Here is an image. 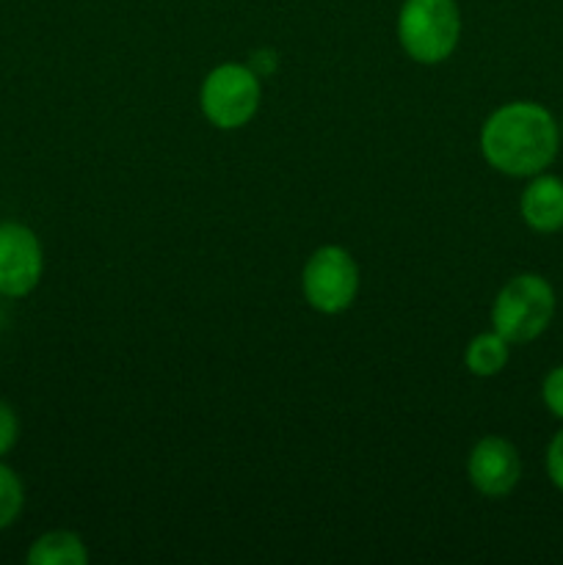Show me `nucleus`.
Wrapping results in <instances>:
<instances>
[{
	"instance_id": "nucleus-8",
	"label": "nucleus",
	"mask_w": 563,
	"mask_h": 565,
	"mask_svg": "<svg viewBox=\"0 0 563 565\" xmlns=\"http://www.w3.org/2000/svg\"><path fill=\"white\" fill-rule=\"evenodd\" d=\"M522 221L539 235H555L563 230V180L555 174L530 177L528 188L519 199Z\"/></svg>"
},
{
	"instance_id": "nucleus-3",
	"label": "nucleus",
	"mask_w": 563,
	"mask_h": 565,
	"mask_svg": "<svg viewBox=\"0 0 563 565\" xmlns=\"http://www.w3.org/2000/svg\"><path fill=\"white\" fill-rule=\"evenodd\" d=\"M555 309V290L544 276L517 274L500 287L491 303V329L511 345H528L550 329Z\"/></svg>"
},
{
	"instance_id": "nucleus-13",
	"label": "nucleus",
	"mask_w": 563,
	"mask_h": 565,
	"mask_svg": "<svg viewBox=\"0 0 563 565\" xmlns=\"http://www.w3.org/2000/svg\"><path fill=\"white\" fill-rule=\"evenodd\" d=\"M17 441H20V417L11 403L0 401V458L9 456Z\"/></svg>"
},
{
	"instance_id": "nucleus-15",
	"label": "nucleus",
	"mask_w": 563,
	"mask_h": 565,
	"mask_svg": "<svg viewBox=\"0 0 563 565\" xmlns=\"http://www.w3.org/2000/svg\"><path fill=\"white\" fill-rule=\"evenodd\" d=\"M252 66L254 72H257L259 77H265V75H270V72L276 70V61H274V53H270V50H259V53H252Z\"/></svg>"
},
{
	"instance_id": "nucleus-14",
	"label": "nucleus",
	"mask_w": 563,
	"mask_h": 565,
	"mask_svg": "<svg viewBox=\"0 0 563 565\" xmlns=\"http://www.w3.org/2000/svg\"><path fill=\"white\" fill-rule=\"evenodd\" d=\"M544 467H546V478H550V483L555 486L557 491H563V430H557V434L550 439V445H546Z\"/></svg>"
},
{
	"instance_id": "nucleus-16",
	"label": "nucleus",
	"mask_w": 563,
	"mask_h": 565,
	"mask_svg": "<svg viewBox=\"0 0 563 565\" xmlns=\"http://www.w3.org/2000/svg\"><path fill=\"white\" fill-rule=\"evenodd\" d=\"M557 127H561V138H563V119H561V125H557Z\"/></svg>"
},
{
	"instance_id": "nucleus-12",
	"label": "nucleus",
	"mask_w": 563,
	"mask_h": 565,
	"mask_svg": "<svg viewBox=\"0 0 563 565\" xmlns=\"http://www.w3.org/2000/svg\"><path fill=\"white\" fill-rule=\"evenodd\" d=\"M541 401H544L546 412L563 423V364L552 367L541 381Z\"/></svg>"
},
{
	"instance_id": "nucleus-6",
	"label": "nucleus",
	"mask_w": 563,
	"mask_h": 565,
	"mask_svg": "<svg viewBox=\"0 0 563 565\" xmlns=\"http://www.w3.org/2000/svg\"><path fill=\"white\" fill-rule=\"evenodd\" d=\"M42 274L44 248L36 232L20 221H0V296H31Z\"/></svg>"
},
{
	"instance_id": "nucleus-10",
	"label": "nucleus",
	"mask_w": 563,
	"mask_h": 565,
	"mask_svg": "<svg viewBox=\"0 0 563 565\" xmlns=\"http://www.w3.org/2000/svg\"><path fill=\"white\" fill-rule=\"evenodd\" d=\"M508 359H511V342L495 329L475 334L464 351V364L475 379H495L506 370Z\"/></svg>"
},
{
	"instance_id": "nucleus-11",
	"label": "nucleus",
	"mask_w": 563,
	"mask_h": 565,
	"mask_svg": "<svg viewBox=\"0 0 563 565\" xmlns=\"http://www.w3.org/2000/svg\"><path fill=\"white\" fill-rule=\"evenodd\" d=\"M22 508H25V486H22V478L9 463L0 461V530H9L20 519Z\"/></svg>"
},
{
	"instance_id": "nucleus-4",
	"label": "nucleus",
	"mask_w": 563,
	"mask_h": 565,
	"mask_svg": "<svg viewBox=\"0 0 563 565\" xmlns=\"http://www.w3.org/2000/svg\"><path fill=\"white\" fill-rule=\"evenodd\" d=\"M263 103V77L248 64H219L204 75L199 108L219 130H241L257 116Z\"/></svg>"
},
{
	"instance_id": "nucleus-5",
	"label": "nucleus",
	"mask_w": 563,
	"mask_h": 565,
	"mask_svg": "<svg viewBox=\"0 0 563 565\" xmlns=\"http://www.w3.org/2000/svg\"><path fill=\"white\" fill-rule=\"evenodd\" d=\"M304 301L320 315H342L359 296V265L348 248L320 246L301 270Z\"/></svg>"
},
{
	"instance_id": "nucleus-7",
	"label": "nucleus",
	"mask_w": 563,
	"mask_h": 565,
	"mask_svg": "<svg viewBox=\"0 0 563 565\" xmlns=\"http://www.w3.org/2000/svg\"><path fill=\"white\" fill-rule=\"evenodd\" d=\"M467 478L478 494L502 500L511 494L522 478L519 450L502 436H484L472 445L467 458Z\"/></svg>"
},
{
	"instance_id": "nucleus-1",
	"label": "nucleus",
	"mask_w": 563,
	"mask_h": 565,
	"mask_svg": "<svg viewBox=\"0 0 563 565\" xmlns=\"http://www.w3.org/2000/svg\"><path fill=\"white\" fill-rule=\"evenodd\" d=\"M561 149V127L539 103L517 99L491 110L480 127V154L495 171L530 180L552 166Z\"/></svg>"
},
{
	"instance_id": "nucleus-9",
	"label": "nucleus",
	"mask_w": 563,
	"mask_h": 565,
	"mask_svg": "<svg viewBox=\"0 0 563 565\" xmlns=\"http://www.w3.org/2000/svg\"><path fill=\"white\" fill-rule=\"evenodd\" d=\"M25 561L28 565H86L88 546L72 530H50L33 541Z\"/></svg>"
},
{
	"instance_id": "nucleus-2",
	"label": "nucleus",
	"mask_w": 563,
	"mask_h": 565,
	"mask_svg": "<svg viewBox=\"0 0 563 565\" xmlns=\"http://www.w3.org/2000/svg\"><path fill=\"white\" fill-rule=\"evenodd\" d=\"M395 31L408 58L442 64L461 42V9L456 0H403Z\"/></svg>"
}]
</instances>
